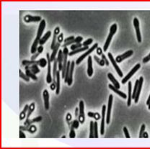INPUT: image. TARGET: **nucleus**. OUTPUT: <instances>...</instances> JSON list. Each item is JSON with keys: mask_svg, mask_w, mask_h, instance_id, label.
I'll return each instance as SVG.
<instances>
[{"mask_svg": "<svg viewBox=\"0 0 150 149\" xmlns=\"http://www.w3.org/2000/svg\"><path fill=\"white\" fill-rule=\"evenodd\" d=\"M117 30H118V26H117V24L116 23H113V24H112L110 27V32H109V35L104 43V46H103V51H104V52L107 51L108 48V47L110 46V42H111L112 37L114 36L115 32H117Z\"/></svg>", "mask_w": 150, "mask_h": 149, "instance_id": "1", "label": "nucleus"}, {"mask_svg": "<svg viewBox=\"0 0 150 149\" xmlns=\"http://www.w3.org/2000/svg\"><path fill=\"white\" fill-rule=\"evenodd\" d=\"M98 47V43H95V44H94L93 46L90 48H89L87 51H86V52H84L82 56H79V58L76 59V61H75L76 64V65L80 64L81 62H82V60L84 59V58H87V56H89V55H90L92 52H93L95 49H97V48Z\"/></svg>", "mask_w": 150, "mask_h": 149, "instance_id": "2", "label": "nucleus"}, {"mask_svg": "<svg viewBox=\"0 0 150 149\" xmlns=\"http://www.w3.org/2000/svg\"><path fill=\"white\" fill-rule=\"evenodd\" d=\"M60 46H61V43H58L57 42L55 48L52 50V53H51V55L50 56V60H51V62H54V60L56 59V55H57L58 53H59L58 51H59V48H60Z\"/></svg>", "mask_w": 150, "mask_h": 149, "instance_id": "22", "label": "nucleus"}, {"mask_svg": "<svg viewBox=\"0 0 150 149\" xmlns=\"http://www.w3.org/2000/svg\"><path fill=\"white\" fill-rule=\"evenodd\" d=\"M43 101H44V108L46 110H48L50 108L49 105V93L47 89L43 90Z\"/></svg>", "mask_w": 150, "mask_h": 149, "instance_id": "17", "label": "nucleus"}, {"mask_svg": "<svg viewBox=\"0 0 150 149\" xmlns=\"http://www.w3.org/2000/svg\"><path fill=\"white\" fill-rule=\"evenodd\" d=\"M112 102H113V96L112 94H110L108 98V103L107 115H106V123L108 125H109L110 122V114H111Z\"/></svg>", "mask_w": 150, "mask_h": 149, "instance_id": "6", "label": "nucleus"}, {"mask_svg": "<svg viewBox=\"0 0 150 149\" xmlns=\"http://www.w3.org/2000/svg\"><path fill=\"white\" fill-rule=\"evenodd\" d=\"M87 115H88V117L94 118L95 120H98V119H100L102 117V115H100L98 112H89L87 113Z\"/></svg>", "mask_w": 150, "mask_h": 149, "instance_id": "33", "label": "nucleus"}, {"mask_svg": "<svg viewBox=\"0 0 150 149\" xmlns=\"http://www.w3.org/2000/svg\"><path fill=\"white\" fill-rule=\"evenodd\" d=\"M87 74L89 77H92L93 75V57L89 56L87 58Z\"/></svg>", "mask_w": 150, "mask_h": 149, "instance_id": "14", "label": "nucleus"}, {"mask_svg": "<svg viewBox=\"0 0 150 149\" xmlns=\"http://www.w3.org/2000/svg\"><path fill=\"white\" fill-rule=\"evenodd\" d=\"M51 35V31H48V32H46V33L45 34V35H43V36L40 38V41H39V44H40V46H43V44H45V43H46L47 40L49 39Z\"/></svg>", "mask_w": 150, "mask_h": 149, "instance_id": "27", "label": "nucleus"}, {"mask_svg": "<svg viewBox=\"0 0 150 149\" xmlns=\"http://www.w3.org/2000/svg\"><path fill=\"white\" fill-rule=\"evenodd\" d=\"M93 38H89V39H87V40H85V41L83 42V43H82V45H83V46H89L90 45H91L92 43H93Z\"/></svg>", "mask_w": 150, "mask_h": 149, "instance_id": "45", "label": "nucleus"}, {"mask_svg": "<svg viewBox=\"0 0 150 149\" xmlns=\"http://www.w3.org/2000/svg\"><path fill=\"white\" fill-rule=\"evenodd\" d=\"M90 138H95V131H94V122L90 121Z\"/></svg>", "mask_w": 150, "mask_h": 149, "instance_id": "34", "label": "nucleus"}, {"mask_svg": "<svg viewBox=\"0 0 150 149\" xmlns=\"http://www.w3.org/2000/svg\"><path fill=\"white\" fill-rule=\"evenodd\" d=\"M102 58L105 60V63L106 66H109V60H108L107 58H106V56H105V54H103V53L102 54Z\"/></svg>", "mask_w": 150, "mask_h": 149, "instance_id": "51", "label": "nucleus"}, {"mask_svg": "<svg viewBox=\"0 0 150 149\" xmlns=\"http://www.w3.org/2000/svg\"><path fill=\"white\" fill-rule=\"evenodd\" d=\"M107 110V108L105 105H103L102 107V117H101V126H100V134L103 136L105 133V122H106V115L105 112Z\"/></svg>", "mask_w": 150, "mask_h": 149, "instance_id": "11", "label": "nucleus"}, {"mask_svg": "<svg viewBox=\"0 0 150 149\" xmlns=\"http://www.w3.org/2000/svg\"><path fill=\"white\" fill-rule=\"evenodd\" d=\"M145 129H146V125H145V124H142V126H141V128H140L139 135V138H143V133H144Z\"/></svg>", "mask_w": 150, "mask_h": 149, "instance_id": "43", "label": "nucleus"}, {"mask_svg": "<svg viewBox=\"0 0 150 149\" xmlns=\"http://www.w3.org/2000/svg\"><path fill=\"white\" fill-rule=\"evenodd\" d=\"M134 54V51L132 50H129V51H127L126 52H125L124 53L121 54V55L118 56L115 58V60H116L117 63H121L123 60H124L126 58H129L131 56H133Z\"/></svg>", "mask_w": 150, "mask_h": 149, "instance_id": "12", "label": "nucleus"}, {"mask_svg": "<svg viewBox=\"0 0 150 149\" xmlns=\"http://www.w3.org/2000/svg\"><path fill=\"white\" fill-rule=\"evenodd\" d=\"M123 133H124L125 137H126V138H130L131 136H130V135H129V130H128V128H126V127H123Z\"/></svg>", "mask_w": 150, "mask_h": 149, "instance_id": "46", "label": "nucleus"}, {"mask_svg": "<svg viewBox=\"0 0 150 149\" xmlns=\"http://www.w3.org/2000/svg\"><path fill=\"white\" fill-rule=\"evenodd\" d=\"M69 49L67 47L64 48L63 50V54H64V60H63V67H62V78L63 79H65V74H66V70H67V63H68V60H67V57L69 56Z\"/></svg>", "mask_w": 150, "mask_h": 149, "instance_id": "4", "label": "nucleus"}, {"mask_svg": "<svg viewBox=\"0 0 150 149\" xmlns=\"http://www.w3.org/2000/svg\"><path fill=\"white\" fill-rule=\"evenodd\" d=\"M43 117L41 116H38V117H35V118L32 119H26V121L25 122L24 125L25 126H30V125H33V123H35V122H39L42 120Z\"/></svg>", "mask_w": 150, "mask_h": 149, "instance_id": "25", "label": "nucleus"}, {"mask_svg": "<svg viewBox=\"0 0 150 149\" xmlns=\"http://www.w3.org/2000/svg\"><path fill=\"white\" fill-rule=\"evenodd\" d=\"M149 61H150V53L147 56H146V57H144V58L142 59V62H143L144 63H146Z\"/></svg>", "mask_w": 150, "mask_h": 149, "instance_id": "49", "label": "nucleus"}, {"mask_svg": "<svg viewBox=\"0 0 150 149\" xmlns=\"http://www.w3.org/2000/svg\"><path fill=\"white\" fill-rule=\"evenodd\" d=\"M24 21L25 22L29 23V22H41L42 21V18L40 16H32L30 15H26L23 18Z\"/></svg>", "mask_w": 150, "mask_h": 149, "instance_id": "13", "label": "nucleus"}, {"mask_svg": "<svg viewBox=\"0 0 150 149\" xmlns=\"http://www.w3.org/2000/svg\"><path fill=\"white\" fill-rule=\"evenodd\" d=\"M46 20H42V21L40 22V24H39L38 26V32H37V36L36 38H35V40H38L40 41V38H42V35H43V31H44L45 28H46Z\"/></svg>", "mask_w": 150, "mask_h": 149, "instance_id": "10", "label": "nucleus"}, {"mask_svg": "<svg viewBox=\"0 0 150 149\" xmlns=\"http://www.w3.org/2000/svg\"><path fill=\"white\" fill-rule=\"evenodd\" d=\"M56 60L58 61V70L62 72V67H63V60H64V54L63 51L59 50L58 53V57L56 58Z\"/></svg>", "mask_w": 150, "mask_h": 149, "instance_id": "15", "label": "nucleus"}, {"mask_svg": "<svg viewBox=\"0 0 150 149\" xmlns=\"http://www.w3.org/2000/svg\"><path fill=\"white\" fill-rule=\"evenodd\" d=\"M79 114L78 119L81 124H83L85 121V115H84V102L83 100H80L79 103Z\"/></svg>", "mask_w": 150, "mask_h": 149, "instance_id": "8", "label": "nucleus"}, {"mask_svg": "<svg viewBox=\"0 0 150 149\" xmlns=\"http://www.w3.org/2000/svg\"><path fill=\"white\" fill-rule=\"evenodd\" d=\"M25 74H27L28 77H29L30 78L32 79L33 80H34V81L38 80V77H36V75H35V74H33V73L30 70L25 69Z\"/></svg>", "mask_w": 150, "mask_h": 149, "instance_id": "35", "label": "nucleus"}, {"mask_svg": "<svg viewBox=\"0 0 150 149\" xmlns=\"http://www.w3.org/2000/svg\"><path fill=\"white\" fill-rule=\"evenodd\" d=\"M108 88L110 90H112V91H113L115 93H116V94H118V96H120V97H121V98H123V99H126L128 98L127 95H126V94H125L124 92H123V91H120V90H118V89L115 88V86H113V85L110 84H108Z\"/></svg>", "mask_w": 150, "mask_h": 149, "instance_id": "20", "label": "nucleus"}, {"mask_svg": "<svg viewBox=\"0 0 150 149\" xmlns=\"http://www.w3.org/2000/svg\"><path fill=\"white\" fill-rule=\"evenodd\" d=\"M60 72L59 70L57 71L56 73V94L59 95L60 94V79H61V76Z\"/></svg>", "mask_w": 150, "mask_h": 149, "instance_id": "26", "label": "nucleus"}, {"mask_svg": "<svg viewBox=\"0 0 150 149\" xmlns=\"http://www.w3.org/2000/svg\"><path fill=\"white\" fill-rule=\"evenodd\" d=\"M143 138H149V135H148V133L147 132H145L143 133Z\"/></svg>", "mask_w": 150, "mask_h": 149, "instance_id": "59", "label": "nucleus"}, {"mask_svg": "<svg viewBox=\"0 0 150 149\" xmlns=\"http://www.w3.org/2000/svg\"><path fill=\"white\" fill-rule=\"evenodd\" d=\"M38 65H32V66H26L25 67V69H29L32 71L33 74H35L36 75L37 74L40 73V70L38 69Z\"/></svg>", "mask_w": 150, "mask_h": 149, "instance_id": "28", "label": "nucleus"}, {"mask_svg": "<svg viewBox=\"0 0 150 149\" xmlns=\"http://www.w3.org/2000/svg\"><path fill=\"white\" fill-rule=\"evenodd\" d=\"M93 58H95V60H96L97 62H98V64H99L100 66H104L105 65V60H103V58H101V59H100V58H98V57L97 56H94Z\"/></svg>", "mask_w": 150, "mask_h": 149, "instance_id": "41", "label": "nucleus"}, {"mask_svg": "<svg viewBox=\"0 0 150 149\" xmlns=\"http://www.w3.org/2000/svg\"><path fill=\"white\" fill-rule=\"evenodd\" d=\"M43 46H38V50H37V52L39 53L40 54H41L42 53H43Z\"/></svg>", "mask_w": 150, "mask_h": 149, "instance_id": "55", "label": "nucleus"}, {"mask_svg": "<svg viewBox=\"0 0 150 149\" xmlns=\"http://www.w3.org/2000/svg\"><path fill=\"white\" fill-rule=\"evenodd\" d=\"M96 52H97V54H98V56H102L103 50H102V48H101L98 47V48H97V49H96Z\"/></svg>", "mask_w": 150, "mask_h": 149, "instance_id": "52", "label": "nucleus"}, {"mask_svg": "<svg viewBox=\"0 0 150 149\" xmlns=\"http://www.w3.org/2000/svg\"><path fill=\"white\" fill-rule=\"evenodd\" d=\"M82 40H83V38H82V37L77 36L76 38H75L74 40H71V41L67 42V43H64L63 47L65 48V47H67V46H71V45H73V44H76V43H82Z\"/></svg>", "mask_w": 150, "mask_h": 149, "instance_id": "23", "label": "nucleus"}, {"mask_svg": "<svg viewBox=\"0 0 150 149\" xmlns=\"http://www.w3.org/2000/svg\"><path fill=\"white\" fill-rule=\"evenodd\" d=\"M19 137H20V138H26L25 134L23 133V130H20V136H19Z\"/></svg>", "mask_w": 150, "mask_h": 149, "instance_id": "54", "label": "nucleus"}, {"mask_svg": "<svg viewBox=\"0 0 150 149\" xmlns=\"http://www.w3.org/2000/svg\"><path fill=\"white\" fill-rule=\"evenodd\" d=\"M138 86H139V79H137L136 81L135 84H134V89H133V92H132V99H134L136 97V94H137V89H138Z\"/></svg>", "mask_w": 150, "mask_h": 149, "instance_id": "37", "label": "nucleus"}, {"mask_svg": "<svg viewBox=\"0 0 150 149\" xmlns=\"http://www.w3.org/2000/svg\"><path fill=\"white\" fill-rule=\"evenodd\" d=\"M19 73H20V77L21 79H23V80H25V82H29L30 81V78L29 77H28L27 74H24V73L22 71V70L20 69V71H19Z\"/></svg>", "mask_w": 150, "mask_h": 149, "instance_id": "36", "label": "nucleus"}, {"mask_svg": "<svg viewBox=\"0 0 150 149\" xmlns=\"http://www.w3.org/2000/svg\"><path fill=\"white\" fill-rule=\"evenodd\" d=\"M140 68H141V64H140V63H137V64H136L135 66H134V67L133 68V69H131L129 73H128L127 75H126V77H125L124 78H123V79L121 80V84H125L127 83L128 81L130 79L131 77H132L133 76H134V74H135V73L137 72V71H138V70Z\"/></svg>", "mask_w": 150, "mask_h": 149, "instance_id": "3", "label": "nucleus"}, {"mask_svg": "<svg viewBox=\"0 0 150 149\" xmlns=\"http://www.w3.org/2000/svg\"><path fill=\"white\" fill-rule=\"evenodd\" d=\"M46 59L48 60V71H47L46 75V82L48 84H51L53 82L52 76H51V60H50V55L49 53L46 54Z\"/></svg>", "mask_w": 150, "mask_h": 149, "instance_id": "9", "label": "nucleus"}, {"mask_svg": "<svg viewBox=\"0 0 150 149\" xmlns=\"http://www.w3.org/2000/svg\"><path fill=\"white\" fill-rule=\"evenodd\" d=\"M28 108H29V105H26L25 106L24 109H23V111H22L21 113L20 114V120H23V119H24L26 117H27V112H28Z\"/></svg>", "mask_w": 150, "mask_h": 149, "instance_id": "32", "label": "nucleus"}, {"mask_svg": "<svg viewBox=\"0 0 150 149\" xmlns=\"http://www.w3.org/2000/svg\"><path fill=\"white\" fill-rule=\"evenodd\" d=\"M82 47H83V45H82V43H76V44L71 45V46H70V49H71V51H74V50L81 48H82Z\"/></svg>", "mask_w": 150, "mask_h": 149, "instance_id": "40", "label": "nucleus"}, {"mask_svg": "<svg viewBox=\"0 0 150 149\" xmlns=\"http://www.w3.org/2000/svg\"><path fill=\"white\" fill-rule=\"evenodd\" d=\"M74 36H69V37H68V38H66V39L64 40V43H67V42H69V41H71V40H74Z\"/></svg>", "mask_w": 150, "mask_h": 149, "instance_id": "53", "label": "nucleus"}, {"mask_svg": "<svg viewBox=\"0 0 150 149\" xmlns=\"http://www.w3.org/2000/svg\"><path fill=\"white\" fill-rule=\"evenodd\" d=\"M143 83H144V78H143V77H141L139 79V86H138V89H137V94H136L135 99H134V102H135L136 104L138 103L141 91H142V86H143Z\"/></svg>", "mask_w": 150, "mask_h": 149, "instance_id": "16", "label": "nucleus"}, {"mask_svg": "<svg viewBox=\"0 0 150 149\" xmlns=\"http://www.w3.org/2000/svg\"><path fill=\"white\" fill-rule=\"evenodd\" d=\"M76 137V133H75V130L74 128H70V133H69V138H74Z\"/></svg>", "mask_w": 150, "mask_h": 149, "instance_id": "47", "label": "nucleus"}, {"mask_svg": "<svg viewBox=\"0 0 150 149\" xmlns=\"http://www.w3.org/2000/svg\"><path fill=\"white\" fill-rule=\"evenodd\" d=\"M39 64L38 66H40L41 68H45L46 66V65H48V60L46 58H42L40 59H39Z\"/></svg>", "mask_w": 150, "mask_h": 149, "instance_id": "38", "label": "nucleus"}, {"mask_svg": "<svg viewBox=\"0 0 150 149\" xmlns=\"http://www.w3.org/2000/svg\"><path fill=\"white\" fill-rule=\"evenodd\" d=\"M64 41V33H60L57 38V42L59 43H62Z\"/></svg>", "mask_w": 150, "mask_h": 149, "instance_id": "48", "label": "nucleus"}, {"mask_svg": "<svg viewBox=\"0 0 150 149\" xmlns=\"http://www.w3.org/2000/svg\"><path fill=\"white\" fill-rule=\"evenodd\" d=\"M94 131H95V138H98V124L97 122H94Z\"/></svg>", "mask_w": 150, "mask_h": 149, "instance_id": "42", "label": "nucleus"}, {"mask_svg": "<svg viewBox=\"0 0 150 149\" xmlns=\"http://www.w3.org/2000/svg\"><path fill=\"white\" fill-rule=\"evenodd\" d=\"M149 102H150V94H149V97H148V99H147V100H146V105H149Z\"/></svg>", "mask_w": 150, "mask_h": 149, "instance_id": "60", "label": "nucleus"}, {"mask_svg": "<svg viewBox=\"0 0 150 149\" xmlns=\"http://www.w3.org/2000/svg\"><path fill=\"white\" fill-rule=\"evenodd\" d=\"M148 110H150V102H149V105H148Z\"/></svg>", "mask_w": 150, "mask_h": 149, "instance_id": "61", "label": "nucleus"}, {"mask_svg": "<svg viewBox=\"0 0 150 149\" xmlns=\"http://www.w3.org/2000/svg\"><path fill=\"white\" fill-rule=\"evenodd\" d=\"M40 55V53H35V54H33V55L32 56V57H31V60H35V59H36V58H38V56Z\"/></svg>", "mask_w": 150, "mask_h": 149, "instance_id": "56", "label": "nucleus"}, {"mask_svg": "<svg viewBox=\"0 0 150 149\" xmlns=\"http://www.w3.org/2000/svg\"><path fill=\"white\" fill-rule=\"evenodd\" d=\"M74 114H75V116L76 117H79V108H76V109H75V112H74Z\"/></svg>", "mask_w": 150, "mask_h": 149, "instance_id": "58", "label": "nucleus"}, {"mask_svg": "<svg viewBox=\"0 0 150 149\" xmlns=\"http://www.w3.org/2000/svg\"><path fill=\"white\" fill-rule=\"evenodd\" d=\"M22 63H23V66H32V65H38L39 64V60H23L22 61Z\"/></svg>", "mask_w": 150, "mask_h": 149, "instance_id": "29", "label": "nucleus"}, {"mask_svg": "<svg viewBox=\"0 0 150 149\" xmlns=\"http://www.w3.org/2000/svg\"><path fill=\"white\" fill-rule=\"evenodd\" d=\"M88 49H89V46H83V47L81 48L74 50V51H72L71 52H69V56H74L75 54L79 53V52H84V51H87Z\"/></svg>", "mask_w": 150, "mask_h": 149, "instance_id": "30", "label": "nucleus"}, {"mask_svg": "<svg viewBox=\"0 0 150 149\" xmlns=\"http://www.w3.org/2000/svg\"><path fill=\"white\" fill-rule=\"evenodd\" d=\"M75 63H75L74 60L71 61V67H70L69 75V79H68V82H67V84H68V86H71V84H72V82H73V73H74Z\"/></svg>", "mask_w": 150, "mask_h": 149, "instance_id": "21", "label": "nucleus"}, {"mask_svg": "<svg viewBox=\"0 0 150 149\" xmlns=\"http://www.w3.org/2000/svg\"><path fill=\"white\" fill-rule=\"evenodd\" d=\"M79 119H74V121H72L71 122V125L70 127V128H74V129H77L79 126Z\"/></svg>", "mask_w": 150, "mask_h": 149, "instance_id": "39", "label": "nucleus"}, {"mask_svg": "<svg viewBox=\"0 0 150 149\" xmlns=\"http://www.w3.org/2000/svg\"><path fill=\"white\" fill-rule=\"evenodd\" d=\"M60 33V27H56L55 29H54V37H53V40H52V43H51V49L53 50L55 48L56 43H57V38L59 36V34Z\"/></svg>", "mask_w": 150, "mask_h": 149, "instance_id": "18", "label": "nucleus"}, {"mask_svg": "<svg viewBox=\"0 0 150 149\" xmlns=\"http://www.w3.org/2000/svg\"><path fill=\"white\" fill-rule=\"evenodd\" d=\"M20 130H23V131H28V126H20Z\"/></svg>", "mask_w": 150, "mask_h": 149, "instance_id": "57", "label": "nucleus"}, {"mask_svg": "<svg viewBox=\"0 0 150 149\" xmlns=\"http://www.w3.org/2000/svg\"><path fill=\"white\" fill-rule=\"evenodd\" d=\"M37 130V128L35 125H30V126H28V132L30 133H35Z\"/></svg>", "mask_w": 150, "mask_h": 149, "instance_id": "44", "label": "nucleus"}, {"mask_svg": "<svg viewBox=\"0 0 150 149\" xmlns=\"http://www.w3.org/2000/svg\"><path fill=\"white\" fill-rule=\"evenodd\" d=\"M35 109V105L34 102H32L30 105H29V108H28V113H27V117H26V119H29L30 117L31 114L33 112V111Z\"/></svg>", "mask_w": 150, "mask_h": 149, "instance_id": "31", "label": "nucleus"}, {"mask_svg": "<svg viewBox=\"0 0 150 149\" xmlns=\"http://www.w3.org/2000/svg\"><path fill=\"white\" fill-rule=\"evenodd\" d=\"M108 58H109V59H110V63H111L112 64V66H113L114 69H115V71H116V72H117L118 75L120 77H123V72H122L121 69H120L119 66H118V64H117L116 60H115V58H113V56H112L111 53H108Z\"/></svg>", "mask_w": 150, "mask_h": 149, "instance_id": "7", "label": "nucleus"}, {"mask_svg": "<svg viewBox=\"0 0 150 149\" xmlns=\"http://www.w3.org/2000/svg\"><path fill=\"white\" fill-rule=\"evenodd\" d=\"M132 83L131 82H128V98L127 106L130 107L132 102Z\"/></svg>", "mask_w": 150, "mask_h": 149, "instance_id": "19", "label": "nucleus"}, {"mask_svg": "<svg viewBox=\"0 0 150 149\" xmlns=\"http://www.w3.org/2000/svg\"><path fill=\"white\" fill-rule=\"evenodd\" d=\"M66 119H67V122H68V124L69 125V124H70L69 121H71V119H72V116H71V113H69V112L67 113V117H66Z\"/></svg>", "mask_w": 150, "mask_h": 149, "instance_id": "50", "label": "nucleus"}, {"mask_svg": "<svg viewBox=\"0 0 150 149\" xmlns=\"http://www.w3.org/2000/svg\"><path fill=\"white\" fill-rule=\"evenodd\" d=\"M133 25H134V28H135L136 34H137V38L138 43H141L142 41V35H141V31H140V23L139 20L137 18H134V20H133Z\"/></svg>", "mask_w": 150, "mask_h": 149, "instance_id": "5", "label": "nucleus"}, {"mask_svg": "<svg viewBox=\"0 0 150 149\" xmlns=\"http://www.w3.org/2000/svg\"><path fill=\"white\" fill-rule=\"evenodd\" d=\"M108 79L112 82V84H113V86H115V88H117V89H118L121 88V86H120L119 82L117 81L116 79L114 77V76L112 75L111 73H108Z\"/></svg>", "mask_w": 150, "mask_h": 149, "instance_id": "24", "label": "nucleus"}]
</instances>
